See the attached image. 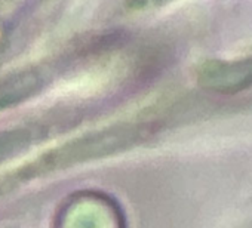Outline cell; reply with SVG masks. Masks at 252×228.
Listing matches in <instances>:
<instances>
[{
    "instance_id": "cell-1",
    "label": "cell",
    "mask_w": 252,
    "mask_h": 228,
    "mask_svg": "<svg viewBox=\"0 0 252 228\" xmlns=\"http://www.w3.org/2000/svg\"><path fill=\"white\" fill-rule=\"evenodd\" d=\"M156 131L158 125L155 123H131L111 126L76 138L40 156L26 168L18 169L14 176L8 175L3 179H0V193H6L23 181H30L33 178L48 175L60 169L63 171L83 162L101 159L123 151L126 148L135 147L149 140L153 134H156Z\"/></svg>"
},
{
    "instance_id": "cell-2",
    "label": "cell",
    "mask_w": 252,
    "mask_h": 228,
    "mask_svg": "<svg viewBox=\"0 0 252 228\" xmlns=\"http://www.w3.org/2000/svg\"><path fill=\"white\" fill-rule=\"evenodd\" d=\"M197 82L202 87L233 95L252 87V55L234 59H208L197 68Z\"/></svg>"
},
{
    "instance_id": "cell-3",
    "label": "cell",
    "mask_w": 252,
    "mask_h": 228,
    "mask_svg": "<svg viewBox=\"0 0 252 228\" xmlns=\"http://www.w3.org/2000/svg\"><path fill=\"white\" fill-rule=\"evenodd\" d=\"M42 87L39 73L29 70L0 79V110H5L30 98Z\"/></svg>"
},
{
    "instance_id": "cell-4",
    "label": "cell",
    "mask_w": 252,
    "mask_h": 228,
    "mask_svg": "<svg viewBox=\"0 0 252 228\" xmlns=\"http://www.w3.org/2000/svg\"><path fill=\"white\" fill-rule=\"evenodd\" d=\"M171 2V0H132L134 6H138V8H147V6H160V5H165Z\"/></svg>"
}]
</instances>
